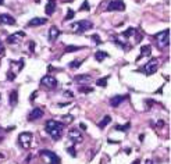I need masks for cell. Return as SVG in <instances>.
<instances>
[{
    "label": "cell",
    "mask_w": 171,
    "mask_h": 164,
    "mask_svg": "<svg viewBox=\"0 0 171 164\" xmlns=\"http://www.w3.org/2000/svg\"><path fill=\"white\" fill-rule=\"evenodd\" d=\"M44 131L47 132V135L54 140H58L63 135L64 131V124L60 121H54V120H47L44 122Z\"/></svg>",
    "instance_id": "6da1fadb"
},
{
    "label": "cell",
    "mask_w": 171,
    "mask_h": 164,
    "mask_svg": "<svg viewBox=\"0 0 171 164\" xmlns=\"http://www.w3.org/2000/svg\"><path fill=\"white\" fill-rule=\"evenodd\" d=\"M154 38H156L157 46L160 47V49L168 47V44H170V29H165V31L158 32Z\"/></svg>",
    "instance_id": "7a4b0ae2"
},
{
    "label": "cell",
    "mask_w": 171,
    "mask_h": 164,
    "mask_svg": "<svg viewBox=\"0 0 171 164\" xmlns=\"http://www.w3.org/2000/svg\"><path fill=\"white\" fill-rule=\"evenodd\" d=\"M93 26V24L88 21V19H81V21H75L71 24V28L76 32V33H83L85 31H88Z\"/></svg>",
    "instance_id": "3957f363"
},
{
    "label": "cell",
    "mask_w": 171,
    "mask_h": 164,
    "mask_svg": "<svg viewBox=\"0 0 171 164\" xmlns=\"http://www.w3.org/2000/svg\"><path fill=\"white\" fill-rule=\"evenodd\" d=\"M32 140H33L32 132H21L18 135V143L22 149H29L32 146Z\"/></svg>",
    "instance_id": "277c9868"
},
{
    "label": "cell",
    "mask_w": 171,
    "mask_h": 164,
    "mask_svg": "<svg viewBox=\"0 0 171 164\" xmlns=\"http://www.w3.org/2000/svg\"><path fill=\"white\" fill-rule=\"evenodd\" d=\"M158 68V61L157 58H150L147 63L145 64V67H143V72H145L146 75H152L154 74Z\"/></svg>",
    "instance_id": "5b68a950"
},
{
    "label": "cell",
    "mask_w": 171,
    "mask_h": 164,
    "mask_svg": "<svg viewBox=\"0 0 171 164\" xmlns=\"http://www.w3.org/2000/svg\"><path fill=\"white\" fill-rule=\"evenodd\" d=\"M39 154H40V156H43V157H46V158H49V164H61L60 157L57 156L56 153H53L51 150L43 149V150L39 151Z\"/></svg>",
    "instance_id": "8992f818"
},
{
    "label": "cell",
    "mask_w": 171,
    "mask_h": 164,
    "mask_svg": "<svg viewBox=\"0 0 171 164\" xmlns=\"http://www.w3.org/2000/svg\"><path fill=\"white\" fill-rule=\"evenodd\" d=\"M124 10H125V3L122 0H111L106 8V11H124Z\"/></svg>",
    "instance_id": "52a82bcc"
},
{
    "label": "cell",
    "mask_w": 171,
    "mask_h": 164,
    "mask_svg": "<svg viewBox=\"0 0 171 164\" xmlns=\"http://www.w3.org/2000/svg\"><path fill=\"white\" fill-rule=\"evenodd\" d=\"M40 85H43V86H46V88H49V89H56L58 83H57V79L54 76L44 75L43 78L40 79Z\"/></svg>",
    "instance_id": "ba28073f"
},
{
    "label": "cell",
    "mask_w": 171,
    "mask_h": 164,
    "mask_svg": "<svg viewBox=\"0 0 171 164\" xmlns=\"http://www.w3.org/2000/svg\"><path fill=\"white\" fill-rule=\"evenodd\" d=\"M68 139H70L71 142H74V145H76L78 142H82V132L79 131V129H71L70 132H68Z\"/></svg>",
    "instance_id": "9c48e42d"
},
{
    "label": "cell",
    "mask_w": 171,
    "mask_h": 164,
    "mask_svg": "<svg viewBox=\"0 0 171 164\" xmlns=\"http://www.w3.org/2000/svg\"><path fill=\"white\" fill-rule=\"evenodd\" d=\"M24 36H25V32L18 31V32H15V33H13V35H10V36H7V42L10 44H18Z\"/></svg>",
    "instance_id": "30bf717a"
},
{
    "label": "cell",
    "mask_w": 171,
    "mask_h": 164,
    "mask_svg": "<svg viewBox=\"0 0 171 164\" xmlns=\"http://www.w3.org/2000/svg\"><path fill=\"white\" fill-rule=\"evenodd\" d=\"M0 24H4V25H15V18L8 15V14H0Z\"/></svg>",
    "instance_id": "8fae6325"
},
{
    "label": "cell",
    "mask_w": 171,
    "mask_h": 164,
    "mask_svg": "<svg viewBox=\"0 0 171 164\" xmlns=\"http://www.w3.org/2000/svg\"><path fill=\"white\" fill-rule=\"evenodd\" d=\"M43 117V110L42 108H33L29 115H28V121H35V120H39V118H42Z\"/></svg>",
    "instance_id": "7c38bea8"
},
{
    "label": "cell",
    "mask_w": 171,
    "mask_h": 164,
    "mask_svg": "<svg viewBox=\"0 0 171 164\" xmlns=\"http://www.w3.org/2000/svg\"><path fill=\"white\" fill-rule=\"evenodd\" d=\"M56 7H57L56 0H49V1H47V4H46V7H44V13L47 14V15H53L54 10H56Z\"/></svg>",
    "instance_id": "4fadbf2b"
},
{
    "label": "cell",
    "mask_w": 171,
    "mask_h": 164,
    "mask_svg": "<svg viewBox=\"0 0 171 164\" xmlns=\"http://www.w3.org/2000/svg\"><path fill=\"white\" fill-rule=\"evenodd\" d=\"M128 96H121V95H117V96H114V97H111L110 99V104H111V107H118L122 101L127 99Z\"/></svg>",
    "instance_id": "5bb4252c"
},
{
    "label": "cell",
    "mask_w": 171,
    "mask_h": 164,
    "mask_svg": "<svg viewBox=\"0 0 171 164\" xmlns=\"http://www.w3.org/2000/svg\"><path fill=\"white\" fill-rule=\"evenodd\" d=\"M47 22L46 18H42V17H35L32 18L29 22H28V26H39V25H44Z\"/></svg>",
    "instance_id": "9a60e30c"
},
{
    "label": "cell",
    "mask_w": 171,
    "mask_h": 164,
    "mask_svg": "<svg viewBox=\"0 0 171 164\" xmlns=\"http://www.w3.org/2000/svg\"><path fill=\"white\" fill-rule=\"evenodd\" d=\"M58 35H60V29H58L56 25H51L50 29H49V40H50V42H54Z\"/></svg>",
    "instance_id": "2e32d148"
},
{
    "label": "cell",
    "mask_w": 171,
    "mask_h": 164,
    "mask_svg": "<svg viewBox=\"0 0 171 164\" xmlns=\"http://www.w3.org/2000/svg\"><path fill=\"white\" fill-rule=\"evenodd\" d=\"M74 81L78 82V83H89V82L92 81V78H90V75H88V74H81V75L74 76Z\"/></svg>",
    "instance_id": "e0dca14e"
},
{
    "label": "cell",
    "mask_w": 171,
    "mask_h": 164,
    "mask_svg": "<svg viewBox=\"0 0 171 164\" xmlns=\"http://www.w3.org/2000/svg\"><path fill=\"white\" fill-rule=\"evenodd\" d=\"M8 97H10V100H8L10 101V104H11V106H15V104L18 103V90H17V89L11 90Z\"/></svg>",
    "instance_id": "ac0fdd59"
},
{
    "label": "cell",
    "mask_w": 171,
    "mask_h": 164,
    "mask_svg": "<svg viewBox=\"0 0 171 164\" xmlns=\"http://www.w3.org/2000/svg\"><path fill=\"white\" fill-rule=\"evenodd\" d=\"M150 54H152V47H150L149 44L142 46V49H140V56L138 57V60H140L142 57H145V56H150Z\"/></svg>",
    "instance_id": "d6986e66"
},
{
    "label": "cell",
    "mask_w": 171,
    "mask_h": 164,
    "mask_svg": "<svg viewBox=\"0 0 171 164\" xmlns=\"http://www.w3.org/2000/svg\"><path fill=\"white\" fill-rule=\"evenodd\" d=\"M108 54H107V51H101V50H97L95 53V58L97 60V61H103L104 58H107Z\"/></svg>",
    "instance_id": "ffe728a7"
},
{
    "label": "cell",
    "mask_w": 171,
    "mask_h": 164,
    "mask_svg": "<svg viewBox=\"0 0 171 164\" xmlns=\"http://www.w3.org/2000/svg\"><path fill=\"white\" fill-rule=\"evenodd\" d=\"M110 121H111V117H110V115H104V117H103V120L99 122V128H100V129H103V128L107 125V124H110Z\"/></svg>",
    "instance_id": "44dd1931"
},
{
    "label": "cell",
    "mask_w": 171,
    "mask_h": 164,
    "mask_svg": "<svg viewBox=\"0 0 171 164\" xmlns=\"http://www.w3.org/2000/svg\"><path fill=\"white\" fill-rule=\"evenodd\" d=\"M107 79H108V76H103V78H100V79L96 81V85L100 86V88H106V86H107Z\"/></svg>",
    "instance_id": "7402d4cb"
},
{
    "label": "cell",
    "mask_w": 171,
    "mask_h": 164,
    "mask_svg": "<svg viewBox=\"0 0 171 164\" xmlns=\"http://www.w3.org/2000/svg\"><path fill=\"white\" fill-rule=\"evenodd\" d=\"M135 33H136V29H135V28H128L127 31L122 32V36H124V38H131Z\"/></svg>",
    "instance_id": "603a6c76"
},
{
    "label": "cell",
    "mask_w": 171,
    "mask_h": 164,
    "mask_svg": "<svg viewBox=\"0 0 171 164\" xmlns=\"http://www.w3.org/2000/svg\"><path fill=\"white\" fill-rule=\"evenodd\" d=\"M82 63H83V60H74V61H71L68 65H70V68H78V67H81Z\"/></svg>",
    "instance_id": "cb8c5ba5"
},
{
    "label": "cell",
    "mask_w": 171,
    "mask_h": 164,
    "mask_svg": "<svg viewBox=\"0 0 171 164\" xmlns=\"http://www.w3.org/2000/svg\"><path fill=\"white\" fill-rule=\"evenodd\" d=\"M78 90H79V92H82V93H90V92H93V88L83 85V86H81V88H78Z\"/></svg>",
    "instance_id": "d4e9b609"
},
{
    "label": "cell",
    "mask_w": 171,
    "mask_h": 164,
    "mask_svg": "<svg viewBox=\"0 0 171 164\" xmlns=\"http://www.w3.org/2000/svg\"><path fill=\"white\" fill-rule=\"evenodd\" d=\"M74 15H75L74 10H72V8H68V11H67V15H65L64 21H70V19H72V18H74Z\"/></svg>",
    "instance_id": "484cf974"
},
{
    "label": "cell",
    "mask_w": 171,
    "mask_h": 164,
    "mask_svg": "<svg viewBox=\"0 0 171 164\" xmlns=\"http://www.w3.org/2000/svg\"><path fill=\"white\" fill-rule=\"evenodd\" d=\"M86 10H89V3H88V0H83L82 6L79 7V10H78V11H86Z\"/></svg>",
    "instance_id": "4316f807"
},
{
    "label": "cell",
    "mask_w": 171,
    "mask_h": 164,
    "mask_svg": "<svg viewBox=\"0 0 171 164\" xmlns=\"http://www.w3.org/2000/svg\"><path fill=\"white\" fill-rule=\"evenodd\" d=\"M81 47L79 46H67V49H65V53H71V51H76L79 50Z\"/></svg>",
    "instance_id": "83f0119b"
},
{
    "label": "cell",
    "mask_w": 171,
    "mask_h": 164,
    "mask_svg": "<svg viewBox=\"0 0 171 164\" xmlns=\"http://www.w3.org/2000/svg\"><path fill=\"white\" fill-rule=\"evenodd\" d=\"M129 126H131V124L128 122L127 125H117V126H115V129H117V131H127Z\"/></svg>",
    "instance_id": "f1b7e54d"
},
{
    "label": "cell",
    "mask_w": 171,
    "mask_h": 164,
    "mask_svg": "<svg viewBox=\"0 0 171 164\" xmlns=\"http://www.w3.org/2000/svg\"><path fill=\"white\" fill-rule=\"evenodd\" d=\"M67 151L70 153L72 157H75L76 156V151H75V147H74V146H68V147H67Z\"/></svg>",
    "instance_id": "f546056e"
},
{
    "label": "cell",
    "mask_w": 171,
    "mask_h": 164,
    "mask_svg": "<svg viewBox=\"0 0 171 164\" xmlns=\"http://www.w3.org/2000/svg\"><path fill=\"white\" fill-rule=\"evenodd\" d=\"M90 38H92V40H95V44H101L103 43V42H101V39L99 38V35H92Z\"/></svg>",
    "instance_id": "4dcf8cb0"
},
{
    "label": "cell",
    "mask_w": 171,
    "mask_h": 164,
    "mask_svg": "<svg viewBox=\"0 0 171 164\" xmlns=\"http://www.w3.org/2000/svg\"><path fill=\"white\" fill-rule=\"evenodd\" d=\"M6 54V47H4V43L0 40V56H4Z\"/></svg>",
    "instance_id": "1f68e13d"
},
{
    "label": "cell",
    "mask_w": 171,
    "mask_h": 164,
    "mask_svg": "<svg viewBox=\"0 0 171 164\" xmlns=\"http://www.w3.org/2000/svg\"><path fill=\"white\" fill-rule=\"evenodd\" d=\"M63 120H65V122L68 124V122H71V120H72V115H63Z\"/></svg>",
    "instance_id": "d6a6232c"
},
{
    "label": "cell",
    "mask_w": 171,
    "mask_h": 164,
    "mask_svg": "<svg viewBox=\"0 0 171 164\" xmlns=\"http://www.w3.org/2000/svg\"><path fill=\"white\" fill-rule=\"evenodd\" d=\"M4 129H3V128H1V126H0V142H1V140H3V139H4Z\"/></svg>",
    "instance_id": "836d02e7"
},
{
    "label": "cell",
    "mask_w": 171,
    "mask_h": 164,
    "mask_svg": "<svg viewBox=\"0 0 171 164\" xmlns=\"http://www.w3.org/2000/svg\"><path fill=\"white\" fill-rule=\"evenodd\" d=\"M29 50L31 51L35 50V42H29Z\"/></svg>",
    "instance_id": "e575fe53"
},
{
    "label": "cell",
    "mask_w": 171,
    "mask_h": 164,
    "mask_svg": "<svg viewBox=\"0 0 171 164\" xmlns=\"http://www.w3.org/2000/svg\"><path fill=\"white\" fill-rule=\"evenodd\" d=\"M64 96H65V97H67V96H68V97H72V93H71L70 90H64Z\"/></svg>",
    "instance_id": "d590c367"
},
{
    "label": "cell",
    "mask_w": 171,
    "mask_h": 164,
    "mask_svg": "<svg viewBox=\"0 0 171 164\" xmlns=\"http://www.w3.org/2000/svg\"><path fill=\"white\" fill-rule=\"evenodd\" d=\"M36 95H38V92H35V93H32V95H31V100H35V97H36Z\"/></svg>",
    "instance_id": "8d00e7d4"
},
{
    "label": "cell",
    "mask_w": 171,
    "mask_h": 164,
    "mask_svg": "<svg viewBox=\"0 0 171 164\" xmlns=\"http://www.w3.org/2000/svg\"><path fill=\"white\" fill-rule=\"evenodd\" d=\"M132 164H140V160H139V158H136V160H135Z\"/></svg>",
    "instance_id": "74e56055"
},
{
    "label": "cell",
    "mask_w": 171,
    "mask_h": 164,
    "mask_svg": "<svg viewBox=\"0 0 171 164\" xmlns=\"http://www.w3.org/2000/svg\"><path fill=\"white\" fill-rule=\"evenodd\" d=\"M79 126H81V129H86V125H85V124H81Z\"/></svg>",
    "instance_id": "f35d334b"
},
{
    "label": "cell",
    "mask_w": 171,
    "mask_h": 164,
    "mask_svg": "<svg viewBox=\"0 0 171 164\" xmlns=\"http://www.w3.org/2000/svg\"><path fill=\"white\" fill-rule=\"evenodd\" d=\"M0 158H4V154H3V153H0Z\"/></svg>",
    "instance_id": "ab89813d"
},
{
    "label": "cell",
    "mask_w": 171,
    "mask_h": 164,
    "mask_svg": "<svg viewBox=\"0 0 171 164\" xmlns=\"http://www.w3.org/2000/svg\"><path fill=\"white\" fill-rule=\"evenodd\" d=\"M0 4H4V0H0Z\"/></svg>",
    "instance_id": "60d3db41"
},
{
    "label": "cell",
    "mask_w": 171,
    "mask_h": 164,
    "mask_svg": "<svg viewBox=\"0 0 171 164\" xmlns=\"http://www.w3.org/2000/svg\"><path fill=\"white\" fill-rule=\"evenodd\" d=\"M146 164H152V161H150V160H149V161H146Z\"/></svg>",
    "instance_id": "b9f144b4"
},
{
    "label": "cell",
    "mask_w": 171,
    "mask_h": 164,
    "mask_svg": "<svg viewBox=\"0 0 171 164\" xmlns=\"http://www.w3.org/2000/svg\"><path fill=\"white\" fill-rule=\"evenodd\" d=\"M63 1H74V0H63Z\"/></svg>",
    "instance_id": "7bdbcfd3"
}]
</instances>
